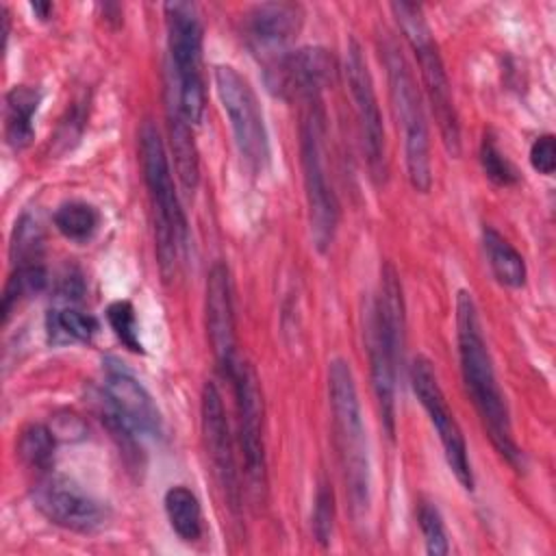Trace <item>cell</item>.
Returning a JSON list of instances; mask_svg holds the SVG:
<instances>
[{
	"mask_svg": "<svg viewBox=\"0 0 556 556\" xmlns=\"http://www.w3.org/2000/svg\"><path fill=\"white\" fill-rule=\"evenodd\" d=\"M48 337L52 343H89L98 332V319L74 306L48 311Z\"/></svg>",
	"mask_w": 556,
	"mask_h": 556,
	"instance_id": "obj_23",
	"label": "cell"
},
{
	"mask_svg": "<svg viewBox=\"0 0 556 556\" xmlns=\"http://www.w3.org/2000/svg\"><path fill=\"white\" fill-rule=\"evenodd\" d=\"M328 404L350 513L354 521H363L371 504L369 447L356 380L345 358H332L328 363Z\"/></svg>",
	"mask_w": 556,
	"mask_h": 556,
	"instance_id": "obj_3",
	"label": "cell"
},
{
	"mask_svg": "<svg viewBox=\"0 0 556 556\" xmlns=\"http://www.w3.org/2000/svg\"><path fill=\"white\" fill-rule=\"evenodd\" d=\"M106 321L111 326V330L115 332V337L130 350L141 354L143 345L139 339V328H137V315H135V306L128 300H115L109 304L106 308Z\"/></svg>",
	"mask_w": 556,
	"mask_h": 556,
	"instance_id": "obj_28",
	"label": "cell"
},
{
	"mask_svg": "<svg viewBox=\"0 0 556 556\" xmlns=\"http://www.w3.org/2000/svg\"><path fill=\"white\" fill-rule=\"evenodd\" d=\"M30 9L39 15V20H48V13L52 11V4L50 2H33Z\"/></svg>",
	"mask_w": 556,
	"mask_h": 556,
	"instance_id": "obj_33",
	"label": "cell"
},
{
	"mask_svg": "<svg viewBox=\"0 0 556 556\" xmlns=\"http://www.w3.org/2000/svg\"><path fill=\"white\" fill-rule=\"evenodd\" d=\"M165 30L169 52V98L182 117L195 126L206 109V91L202 80V22L195 4L167 2Z\"/></svg>",
	"mask_w": 556,
	"mask_h": 556,
	"instance_id": "obj_8",
	"label": "cell"
},
{
	"mask_svg": "<svg viewBox=\"0 0 556 556\" xmlns=\"http://www.w3.org/2000/svg\"><path fill=\"white\" fill-rule=\"evenodd\" d=\"M332 523H334V493L326 482H321L313 504V536L317 543L321 545L330 543Z\"/></svg>",
	"mask_w": 556,
	"mask_h": 556,
	"instance_id": "obj_31",
	"label": "cell"
},
{
	"mask_svg": "<svg viewBox=\"0 0 556 556\" xmlns=\"http://www.w3.org/2000/svg\"><path fill=\"white\" fill-rule=\"evenodd\" d=\"M410 384H413V391H415L419 404L424 406L432 428L437 430V437L441 441L450 471L454 473V478L458 480V484L465 491H473V471H471L463 430H460L454 413L450 410L443 389L439 384L437 371L426 356H417L413 361Z\"/></svg>",
	"mask_w": 556,
	"mask_h": 556,
	"instance_id": "obj_12",
	"label": "cell"
},
{
	"mask_svg": "<svg viewBox=\"0 0 556 556\" xmlns=\"http://www.w3.org/2000/svg\"><path fill=\"white\" fill-rule=\"evenodd\" d=\"M213 80L241 161L252 174H263L269 165V135L252 85L232 65H217Z\"/></svg>",
	"mask_w": 556,
	"mask_h": 556,
	"instance_id": "obj_10",
	"label": "cell"
},
{
	"mask_svg": "<svg viewBox=\"0 0 556 556\" xmlns=\"http://www.w3.org/2000/svg\"><path fill=\"white\" fill-rule=\"evenodd\" d=\"M139 161L152 206L156 261L161 276L167 282L174 278L180 254L187 248L189 228L174 187L165 143L159 128L150 119H146L139 128Z\"/></svg>",
	"mask_w": 556,
	"mask_h": 556,
	"instance_id": "obj_4",
	"label": "cell"
},
{
	"mask_svg": "<svg viewBox=\"0 0 556 556\" xmlns=\"http://www.w3.org/2000/svg\"><path fill=\"white\" fill-rule=\"evenodd\" d=\"M102 421L128 454H137V441L161 439L163 415L148 389L126 369L106 367L102 384Z\"/></svg>",
	"mask_w": 556,
	"mask_h": 556,
	"instance_id": "obj_9",
	"label": "cell"
},
{
	"mask_svg": "<svg viewBox=\"0 0 556 556\" xmlns=\"http://www.w3.org/2000/svg\"><path fill=\"white\" fill-rule=\"evenodd\" d=\"M391 13L402 30V37L406 39L408 48L417 59L424 93L428 98L434 122L439 126L441 141L452 156H458L460 154L458 111L454 104V93L445 72L443 56L439 52V43L430 30V24L426 22L424 9L415 2L400 0L391 4Z\"/></svg>",
	"mask_w": 556,
	"mask_h": 556,
	"instance_id": "obj_5",
	"label": "cell"
},
{
	"mask_svg": "<svg viewBox=\"0 0 556 556\" xmlns=\"http://www.w3.org/2000/svg\"><path fill=\"white\" fill-rule=\"evenodd\" d=\"M48 282L46 269L41 263H33V265H15L13 274L9 276L7 285H4V293H2V321L7 324L13 308L24 300L30 298L39 291H43Z\"/></svg>",
	"mask_w": 556,
	"mask_h": 556,
	"instance_id": "obj_26",
	"label": "cell"
},
{
	"mask_svg": "<svg viewBox=\"0 0 556 556\" xmlns=\"http://www.w3.org/2000/svg\"><path fill=\"white\" fill-rule=\"evenodd\" d=\"M530 163L539 174L552 176L556 167V139L554 135H541L530 146Z\"/></svg>",
	"mask_w": 556,
	"mask_h": 556,
	"instance_id": "obj_32",
	"label": "cell"
},
{
	"mask_svg": "<svg viewBox=\"0 0 556 556\" xmlns=\"http://www.w3.org/2000/svg\"><path fill=\"white\" fill-rule=\"evenodd\" d=\"M300 165L311 241L319 254H326L334 241L341 211L326 167V115L319 98L306 100L300 124Z\"/></svg>",
	"mask_w": 556,
	"mask_h": 556,
	"instance_id": "obj_7",
	"label": "cell"
},
{
	"mask_svg": "<svg viewBox=\"0 0 556 556\" xmlns=\"http://www.w3.org/2000/svg\"><path fill=\"white\" fill-rule=\"evenodd\" d=\"M235 387L237 413H239V447L243 456V473L250 495L258 502L267 491V458L263 441V393L256 371L239 361L228 378Z\"/></svg>",
	"mask_w": 556,
	"mask_h": 556,
	"instance_id": "obj_13",
	"label": "cell"
},
{
	"mask_svg": "<svg viewBox=\"0 0 556 556\" xmlns=\"http://www.w3.org/2000/svg\"><path fill=\"white\" fill-rule=\"evenodd\" d=\"M482 245H484L489 267L500 285L510 289H519L526 285L528 269H526L523 256L493 226L482 228Z\"/></svg>",
	"mask_w": 556,
	"mask_h": 556,
	"instance_id": "obj_21",
	"label": "cell"
},
{
	"mask_svg": "<svg viewBox=\"0 0 556 556\" xmlns=\"http://www.w3.org/2000/svg\"><path fill=\"white\" fill-rule=\"evenodd\" d=\"M33 506L54 526L89 534L104 526L106 506L63 473H43L30 491Z\"/></svg>",
	"mask_w": 556,
	"mask_h": 556,
	"instance_id": "obj_14",
	"label": "cell"
},
{
	"mask_svg": "<svg viewBox=\"0 0 556 556\" xmlns=\"http://www.w3.org/2000/svg\"><path fill=\"white\" fill-rule=\"evenodd\" d=\"M406 315L402 282L391 263H384L380 271V289L367 313L365 343L369 354L371 387L376 393L380 421L389 439L395 434V387L397 369L404 356L406 341Z\"/></svg>",
	"mask_w": 556,
	"mask_h": 556,
	"instance_id": "obj_2",
	"label": "cell"
},
{
	"mask_svg": "<svg viewBox=\"0 0 556 556\" xmlns=\"http://www.w3.org/2000/svg\"><path fill=\"white\" fill-rule=\"evenodd\" d=\"M480 165L484 169V176L500 185V187H510L517 182V172L510 165V161L502 154V150L497 148V143L493 141L491 135L482 137L480 143Z\"/></svg>",
	"mask_w": 556,
	"mask_h": 556,
	"instance_id": "obj_30",
	"label": "cell"
},
{
	"mask_svg": "<svg viewBox=\"0 0 556 556\" xmlns=\"http://www.w3.org/2000/svg\"><path fill=\"white\" fill-rule=\"evenodd\" d=\"M41 250H43V232L35 217L22 215L15 222L13 230V243L11 254L15 265H33L41 263Z\"/></svg>",
	"mask_w": 556,
	"mask_h": 556,
	"instance_id": "obj_27",
	"label": "cell"
},
{
	"mask_svg": "<svg viewBox=\"0 0 556 556\" xmlns=\"http://www.w3.org/2000/svg\"><path fill=\"white\" fill-rule=\"evenodd\" d=\"M167 130H169V148L174 154V169L185 191L193 193L200 182V159L193 141L191 124L182 117L174 100L167 96Z\"/></svg>",
	"mask_w": 556,
	"mask_h": 556,
	"instance_id": "obj_19",
	"label": "cell"
},
{
	"mask_svg": "<svg viewBox=\"0 0 556 556\" xmlns=\"http://www.w3.org/2000/svg\"><path fill=\"white\" fill-rule=\"evenodd\" d=\"M204 324L208 345L213 350L215 363L226 378L239 365L237 356V332H235V306H232V285L228 267L217 261L206 276L204 293Z\"/></svg>",
	"mask_w": 556,
	"mask_h": 556,
	"instance_id": "obj_17",
	"label": "cell"
},
{
	"mask_svg": "<svg viewBox=\"0 0 556 556\" xmlns=\"http://www.w3.org/2000/svg\"><path fill=\"white\" fill-rule=\"evenodd\" d=\"M417 523L421 528L424 534V543H426V552L432 556H443L450 552V541H447V532H445V523L443 517L439 513V508L432 502H419L417 508Z\"/></svg>",
	"mask_w": 556,
	"mask_h": 556,
	"instance_id": "obj_29",
	"label": "cell"
},
{
	"mask_svg": "<svg viewBox=\"0 0 556 556\" xmlns=\"http://www.w3.org/2000/svg\"><path fill=\"white\" fill-rule=\"evenodd\" d=\"M41 93L28 85H15L4 96V137L13 150H24L35 137L33 117L39 109Z\"/></svg>",
	"mask_w": 556,
	"mask_h": 556,
	"instance_id": "obj_20",
	"label": "cell"
},
{
	"mask_svg": "<svg viewBox=\"0 0 556 556\" xmlns=\"http://www.w3.org/2000/svg\"><path fill=\"white\" fill-rule=\"evenodd\" d=\"M380 56L384 61L393 115L404 141L406 176L415 191L428 193L432 187V159H430V132L421 102V91L413 78V72L391 37L380 41Z\"/></svg>",
	"mask_w": 556,
	"mask_h": 556,
	"instance_id": "obj_6",
	"label": "cell"
},
{
	"mask_svg": "<svg viewBox=\"0 0 556 556\" xmlns=\"http://www.w3.org/2000/svg\"><path fill=\"white\" fill-rule=\"evenodd\" d=\"M163 506H165L167 521L180 541L193 543L202 536V506L198 495L189 486L185 484L169 486L165 491Z\"/></svg>",
	"mask_w": 556,
	"mask_h": 556,
	"instance_id": "obj_22",
	"label": "cell"
},
{
	"mask_svg": "<svg viewBox=\"0 0 556 556\" xmlns=\"http://www.w3.org/2000/svg\"><path fill=\"white\" fill-rule=\"evenodd\" d=\"M200 424H202L204 447H206L211 465H213V473L226 495L230 510L237 513L241 506V486H239V473H237V465H235L232 437L228 430L226 408H224L222 393L217 391L215 382H206L202 389Z\"/></svg>",
	"mask_w": 556,
	"mask_h": 556,
	"instance_id": "obj_15",
	"label": "cell"
},
{
	"mask_svg": "<svg viewBox=\"0 0 556 556\" xmlns=\"http://www.w3.org/2000/svg\"><path fill=\"white\" fill-rule=\"evenodd\" d=\"M302 26V9L293 2H265L254 7L245 20V33L252 50L267 65L271 83L291 52L287 46Z\"/></svg>",
	"mask_w": 556,
	"mask_h": 556,
	"instance_id": "obj_16",
	"label": "cell"
},
{
	"mask_svg": "<svg viewBox=\"0 0 556 556\" xmlns=\"http://www.w3.org/2000/svg\"><path fill=\"white\" fill-rule=\"evenodd\" d=\"M56 230L70 239V241H87L93 237V232L98 230L100 224V215L96 211V206L80 202V200H72V202H63L52 217Z\"/></svg>",
	"mask_w": 556,
	"mask_h": 556,
	"instance_id": "obj_25",
	"label": "cell"
},
{
	"mask_svg": "<svg viewBox=\"0 0 556 556\" xmlns=\"http://www.w3.org/2000/svg\"><path fill=\"white\" fill-rule=\"evenodd\" d=\"M54 430L43 424H30L20 432L17 439V456L22 463L35 471L48 473L54 463Z\"/></svg>",
	"mask_w": 556,
	"mask_h": 556,
	"instance_id": "obj_24",
	"label": "cell"
},
{
	"mask_svg": "<svg viewBox=\"0 0 556 556\" xmlns=\"http://www.w3.org/2000/svg\"><path fill=\"white\" fill-rule=\"evenodd\" d=\"M456 345L465 391L482 419L493 447L506 463L521 469L523 452L513 437L506 397L497 382L493 358L482 334L478 306L467 289H460L456 295Z\"/></svg>",
	"mask_w": 556,
	"mask_h": 556,
	"instance_id": "obj_1",
	"label": "cell"
},
{
	"mask_svg": "<svg viewBox=\"0 0 556 556\" xmlns=\"http://www.w3.org/2000/svg\"><path fill=\"white\" fill-rule=\"evenodd\" d=\"M345 80L350 89V98L354 104V115L361 135V148L369 167V176L376 185H382L389 174L387 161V139H384V124L374 89V80L363 56L358 41L350 39L345 50Z\"/></svg>",
	"mask_w": 556,
	"mask_h": 556,
	"instance_id": "obj_11",
	"label": "cell"
},
{
	"mask_svg": "<svg viewBox=\"0 0 556 556\" xmlns=\"http://www.w3.org/2000/svg\"><path fill=\"white\" fill-rule=\"evenodd\" d=\"M337 63L324 48H300L289 52L276 78L269 83L278 93H295L304 102L319 98V93L334 80Z\"/></svg>",
	"mask_w": 556,
	"mask_h": 556,
	"instance_id": "obj_18",
	"label": "cell"
}]
</instances>
